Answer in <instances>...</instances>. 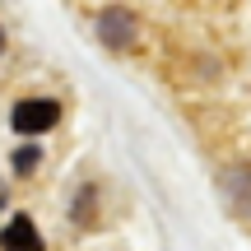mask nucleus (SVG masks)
<instances>
[{"instance_id":"nucleus-3","label":"nucleus","mask_w":251,"mask_h":251,"mask_svg":"<svg viewBox=\"0 0 251 251\" xmlns=\"http://www.w3.org/2000/svg\"><path fill=\"white\" fill-rule=\"evenodd\" d=\"M98 33L107 47H130L135 42V19L126 14V9H102L98 14Z\"/></svg>"},{"instance_id":"nucleus-4","label":"nucleus","mask_w":251,"mask_h":251,"mask_svg":"<svg viewBox=\"0 0 251 251\" xmlns=\"http://www.w3.org/2000/svg\"><path fill=\"white\" fill-rule=\"evenodd\" d=\"M33 168H37V149H33V144L14 149V172H33Z\"/></svg>"},{"instance_id":"nucleus-1","label":"nucleus","mask_w":251,"mask_h":251,"mask_svg":"<svg viewBox=\"0 0 251 251\" xmlns=\"http://www.w3.org/2000/svg\"><path fill=\"white\" fill-rule=\"evenodd\" d=\"M9 121H14L19 135H42V130H51V126L61 121V102H51V98H24Z\"/></svg>"},{"instance_id":"nucleus-6","label":"nucleus","mask_w":251,"mask_h":251,"mask_svg":"<svg viewBox=\"0 0 251 251\" xmlns=\"http://www.w3.org/2000/svg\"><path fill=\"white\" fill-rule=\"evenodd\" d=\"M0 51H5V28H0Z\"/></svg>"},{"instance_id":"nucleus-5","label":"nucleus","mask_w":251,"mask_h":251,"mask_svg":"<svg viewBox=\"0 0 251 251\" xmlns=\"http://www.w3.org/2000/svg\"><path fill=\"white\" fill-rule=\"evenodd\" d=\"M5 196H9V191H5V181H0V205H5Z\"/></svg>"},{"instance_id":"nucleus-2","label":"nucleus","mask_w":251,"mask_h":251,"mask_svg":"<svg viewBox=\"0 0 251 251\" xmlns=\"http://www.w3.org/2000/svg\"><path fill=\"white\" fill-rule=\"evenodd\" d=\"M0 251H47L42 247V233L28 214H14L5 228H0Z\"/></svg>"}]
</instances>
